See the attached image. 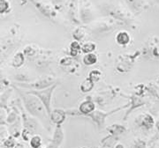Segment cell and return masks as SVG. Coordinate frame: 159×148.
I'll use <instances>...</instances> for the list:
<instances>
[{
  "instance_id": "cell-1",
  "label": "cell",
  "mask_w": 159,
  "mask_h": 148,
  "mask_svg": "<svg viewBox=\"0 0 159 148\" xmlns=\"http://www.w3.org/2000/svg\"><path fill=\"white\" fill-rule=\"evenodd\" d=\"M27 107L29 108L30 112H32V114H40L43 110L42 106L40 105V103L37 102H27Z\"/></svg>"
},
{
  "instance_id": "cell-6",
  "label": "cell",
  "mask_w": 159,
  "mask_h": 148,
  "mask_svg": "<svg viewBox=\"0 0 159 148\" xmlns=\"http://www.w3.org/2000/svg\"><path fill=\"white\" fill-rule=\"evenodd\" d=\"M92 86H93L92 80L90 79H88V80H86L82 83V85H81V90L83 92H89L92 88Z\"/></svg>"
},
{
  "instance_id": "cell-5",
  "label": "cell",
  "mask_w": 159,
  "mask_h": 148,
  "mask_svg": "<svg viewBox=\"0 0 159 148\" xmlns=\"http://www.w3.org/2000/svg\"><path fill=\"white\" fill-rule=\"evenodd\" d=\"M153 124L154 120L150 115H147L144 116V118L142 120V124L145 126V127H147V128H151L152 125H153Z\"/></svg>"
},
{
  "instance_id": "cell-7",
  "label": "cell",
  "mask_w": 159,
  "mask_h": 148,
  "mask_svg": "<svg viewBox=\"0 0 159 148\" xmlns=\"http://www.w3.org/2000/svg\"><path fill=\"white\" fill-rule=\"evenodd\" d=\"M97 62V57L94 54H89L84 57V63L86 64H93Z\"/></svg>"
},
{
  "instance_id": "cell-4",
  "label": "cell",
  "mask_w": 159,
  "mask_h": 148,
  "mask_svg": "<svg viewBox=\"0 0 159 148\" xmlns=\"http://www.w3.org/2000/svg\"><path fill=\"white\" fill-rule=\"evenodd\" d=\"M95 108V105L94 103H92L91 102H86L82 103L81 106H80V111L84 114L87 113H89L91 112Z\"/></svg>"
},
{
  "instance_id": "cell-8",
  "label": "cell",
  "mask_w": 159,
  "mask_h": 148,
  "mask_svg": "<svg viewBox=\"0 0 159 148\" xmlns=\"http://www.w3.org/2000/svg\"><path fill=\"white\" fill-rule=\"evenodd\" d=\"M10 7V4L7 0H0V13L6 12Z\"/></svg>"
},
{
  "instance_id": "cell-11",
  "label": "cell",
  "mask_w": 159,
  "mask_h": 148,
  "mask_svg": "<svg viewBox=\"0 0 159 148\" xmlns=\"http://www.w3.org/2000/svg\"><path fill=\"white\" fill-rule=\"evenodd\" d=\"M71 50H72V55L73 56H76L77 53L80 50V45L77 42H73L71 45Z\"/></svg>"
},
{
  "instance_id": "cell-14",
  "label": "cell",
  "mask_w": 159,
  "mask_h": 148,
  "mask_svg": "<svg viewBox=\"0 0 159 148\" xmlns=\"http://www.w3.org/2000/svg\"><path fill=\"white\" fill-rule=\"evenodd\" d=\"M117 148H124V147H123V146H122V145H119V146H117Z\"/></svg>"
},
{
  "instance_id": "cell-10",
  "label": "cell",
  "mask_w": 159,
  "mask_h": 148,
  "mask_svg": "<svg viewBox=\"0 0 159 148\" xmlns=\"http://www.w3.org/2000/svg\"><path fill=\"white\" fill-rule=\"evenodd\" d=\"M94 49H95V44L94 43H86L85 45L83 46V48H82V50H83V51L86 52V53H89V52L93 51L94 50Z\"/></svg>"
},
{
  "instance_id": "cell-2",
  "label": "cell",
  "mask_w": 159,
  "mask_h": 148,
  "mask_svg": "<svg viewBox=\"0 0 159 148\" xmlns=\"http://www.w3.org/2000/svg\"><path fill=\"white\" fill-rule=\"evenodd\" d=\"M130 41V36L126 32H119V34L117 35V41L119 44L125 45L129 42Z\"/></svg>"
},
{
  "instance_id": "cell-13",
  "label": "cell",
  "mask_w": 159,
  "mask_h": 148,
  "mask_svg": "<svg viewBox=\"0 0 159 148\" xmlns=\"http://www.w3.org/2000/svg\"><path fill=\"white\" fill-rule=\"evenodd\" d=\"M15 148H25V147H24L23 146H21V145H18L17 146H16Z\"/></svg>"
},
{
  "instance_id": "cell-3",
  "label": "cell",
  "mask_w": 159,
  "mask_h": 148,
  "mask_svg": "<svg viewBox=\"0 0 159 148\" xmlns=\"http://www.w3.org/2000/svg\"><path fill=\"white\" fill-rule=\"evenodd\" d=\"M51 118H52V120H53L55 123L59 124V123L63 122L64 119H65V114H64V112L60 111V110H55V111L52 113Z\"/></svg>"
},
{
  "instance_id": "cell-9",
  "label": "cell",
  "mask_w": 159,
  "mask_h": 148,
  "mask_svg": "<svg viewBox=\"0 0 159 148\" xmlns=\"http://www.w3.org/2000/svg\"><path fill=\"white\" fill-rule=\"evenodd\" d=\"M31 146L33 148H39L41 146V139L39 137H34L31 139Z\"/></svg>"
},
{
  "instance_id": "cell-12",
  "label": "cell",
  "mask_w": 159,
  "mask_h": 148,
  "mask_svg": "<svg viewBox=\"0 0 159 148\" xmlns=\"http://www.w3.org/2000/svg\"><path fill=\"white\" fill-rule=\"evenodd\" d=\"M134 148H145V145H144L142 142H139V143H137L136 145H135Z\"/></svg>"
}]
</instances>
